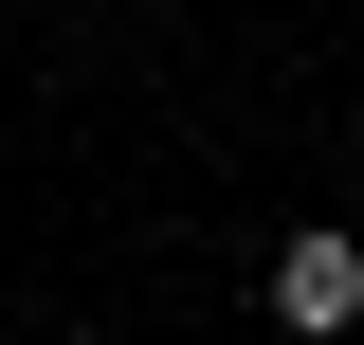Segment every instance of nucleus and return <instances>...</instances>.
<instances>
[{
    "mask_svg": "<svg viewBox=\"0 0 364 345\" xmlns=\"http://www.w3.org/2000/svg\"><path fill=\"white\" fill-rule=\"evenodd\" d=\"M273 309L291 327H364V236H291L273 255Z\"/></svg>",
    "mask_w": 364,
    "mask_h": 345,
    "instance_id": "obj_1",
    "label": "nucleus"
}]
</instances>
